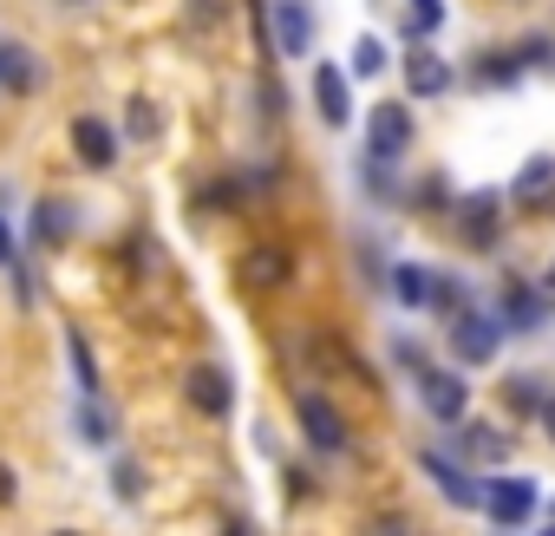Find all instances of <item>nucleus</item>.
<instances>
[{
    "label": "nucleus",
    "instance_id": "12",
    "mask_svg": "<svg viewBox=\"0 0 555 536\" xmlns=\"http://www.w3.org/2000/svg\"><path fill=\"white\" fill-rule=\"evenodd\" d=\"M314 112H321V125H334V131L353 118V86H347V73L327 66V60L314 66Z\"/></svg>",
    "mask_w": 555,
    "mask_h": 536
},
{
    "label": "nucleus",
    "instance_id": "31",
    "mask_svg": "<svg viewBox=\"0 0 555 536\" xmlns=\"http://www.w3.org/2000/svg\"><path fill=\"white\" fill-rule=\"evenodd\" d=\"M542 432H548V445H555V399L542 406Z\"/></svg>",
    "mask_w": 555,
    "mask_h": 536
},
{
    "label": "nucleus",
    "instance_id": "25",
    "mask_svg": "<svg viewBox=\"0 0 555 536\" xmlns=\"http://www.w3.org/2000/svg\"><path fill=\"white\" fill-rule=\"evenodd\" d=\"M125 112H131V118H125V125H131V138H157V105H151V99H131Z\"/></svg>",
    "mask_w": 555,
    "mask_h": 536
},
{
    "label": "nucleus",
    "instance_id": "13",
    "mask_svg": "<svg viewBox=\"0 0 555 536\" xmlns=\"http://www.w3.org/2000/svg\"><path fill=\"white\" fill-rule=\"evenodd\" d=\"M457 235H464L470 248H496L503 216H496V196H490V190H477V196H464V203H457Z\"/></svg>",
    "mask_w": 555,
    "mask_h": 536
},
{
    "label": "nucleus",
    "instance_id": "27",
    "mask_svg": "<svg viewBox=\"0 0 555 536\" xmlns=\"http://www.w3.org/2000/svg\"><path fill=\"white\" fill-rule=\"evenodd\" d=\"M40 229H47V242H66V229H73V222H66V203H47V209H40Z\"/></svg>",
    "mask_w": 555,
    "mask_h": 536
},
{
    "label": "nucleus",
    "instance_id": "34",
    "mask_svg": "<svg viewBox=\"0 0 555 536\" xmlns=\"http://www.w3.org/2000/svg\"><path fill=\"white\" fill-rule=\"evenodd\" d=\"M66 536H73V529H66Z\"/></svg>",
    "mask_w": 555,
    "mask_h": 536
},
{
    "label": "nucleus",
    "instance_id": "7",
    "mask_svg": "<svg viewBox=\"0 0 555 536\" xmlns=\"http://www.w3.org/2000/svg\"><path fill=\"white\" fill-rule=\"evenodd\" d=\"M535 503H542V497H535V484H529V477H490V484H483V510H490L503 529L529 523V516H535Z\"/></svg>",
    "mask_w": 555,
    "mask_h": 536
},
{
    "label": "nucleus",
    "instance_id": "29",
    "mask_svg": "<svg viewBox=\"0 0 555 536\" xmlns=\"http://www.w3.org/2000/svg\"><path fill=\"white\" fill-rule=\"evenodd\" d=\"M196 14L203 21H222V0H196Z\"/></svg>",
    "mask_w": 555,
    "mask_h": 536
},
{
    "label": "nucleus",
    "instance_id": "16",
    "mask_svg": "<svg viewBox=\"0 0 555 536\" xmlns=\"http://www.w3.org/2000/svg\"><path fill=\"white\" fill-rule=\"evenodd\" d=\"M73 151H79L92 170H112V157H118V138H112L99 118H73Z\"/></svg>",
    "mask_w": 555,
    "mask_h": 536
},
{
    "label": "nucleus",
    "instance_id": "10",
    "mask_svg": "<svg viewBox=\"0 0 555 536\" xmlns=\"http://www.w3.org/2000/svg\"><path fill=\"white\" fill-rule=\"evenodd\" d=\"M40 86H47V66H40V53H27L21 40H0V92L27 99V92H40Z\"/></svg>",
    "mask_w": 555,
    "mask_h": 536
},
{
    "label": "nucleus",
    "instance_id": "22",
    "mask_svg": "<svg viewBox=\"0 0 555 536\" xmlns=\"http://www.w3.org/2000/svg\"><path fill=\"white\" fill-rule=\"evenodd\" d=\"M405 27H412V40L425 47L438 27H444V0H412V14H405Z\"/></svg>",
    "mask_w": 555,
    "mask_h": 536
},
{
    "label": "nucleus",
    "instance_id": "8",
    "mask_svg": "<svg viewBox=\"0 0 555 536\" xmlns=\"http://www.w3.org/2000/svg\"><path fill=\"white\" fill-rule=\"evenodd\" d=\"M242 282L261 289V295H268V289H288V282H295V255H288L282 242H255V248L242 255Z\"/></svg>",
    "mask_w": 555,
    "mask_h": 536
},
{
    "label": "nucleus",
    "instance_id": "15",
    "mask_svg": "<svg viewBox=\"0 0 555 536\" xmlns=\"http://www.w3.org/2000/svg\"><path fill=\"white\" fill-rule=\"evenodd\" d=\"M438 268H425V261H399L392 268V289H399V302L405 308H438Z\"/></svg>",
    "mask_w": 555,
    "mask_h": 536
},
{
    "label": "nucleus",
    "instance_id": "33",
    "mask_svg": "<svg viewBox=\"0 0 555 536\" xmlns=\"http://www.w3.org/2000/svg\"><path fill=\"white\" fill-rule=\"evenodd\" d=\"M542 536H555V523H548V529H542Z\"/></svg>",
    "mask_w": 555,
    "mask_h": 536
},
{
    "label": "nucleus",
    "instance_id": "6",
    "mask_svg": "<svg viewBox=\"0 0 555 536\" xmlns=\"http://www.w3.org/2000/svg\"><path fill=\"white\" fill-rule=\"evenodd\" d=\"M418 471L444 490V503H457V510H477V503H483V484H477L457 458H444V451H418Z\"/></svg>",
    "mask_w": 555,
    "mask_h": 536
},
{
    "label": "nucleus",
    "instance_id": "3",
    "mask_svg": "<svg viewBox=\"0 0 555 536\" xmlns=\"http://www.w3.org/2000/svg\"><path fill=\"white\" fill-rule=\"evenodd\" d=\"M418 399H425V412L438 419V425H464V406H470V386H464V373H444V367H418Z\"/></svg>",
    "mask_w": 555,
    "mask_h": 536
},
{
    "label": "nucleus",
    "instance_id": "14",
    "mask_svg": "<svg viewBox=\"0 0 555 536\" xmlns=\"http://www.w3.org/2000/svg\"><path fill=\"white\" fill-rule=\"evenodd\" d=\"M542 315H548V295H542V289H529V282H503V328L535 334Z\"/></svg>",
    "mask_w": 555,
    "mask_h": 536
},
{
    "label": "nucleus",
    "instance_id": "18",
    "mask_svg": "<svg viewBox=\"0 0 555 536\" xmlns=\"http://www.w3.org/2000/svg\"><path fill=\"white\" fill-rule=\"evenodd\" d=\"M509 196H516V203H548V196H555V157H529V164L516 170Z\"/></svg>",
    "mask_w": 555,
    "mask_h": 536
},
{
    "label": "nucleus",
    "instance_id": "5",
    "mask_svg": "<svg viewBox=\"0 0 555 536\" xmlns=\"http://www.w3.org/2000/svg\"><path fill=\"white\" fill-rule=\"evenodd\" d=\"M268 27H274V53H288L301 60L314 47V14H308V0H268Z\"/></svg>",
    "mask_w": 555,
    "mask_h": 536
},
{
    "label": "nucleus",
    "instance_id": "1",
    "mask_svg": "<svg viewBox=\"0 0 555 536\" xmlns=\"http://www.w3.org/2000/svg\"><path fill=\"white\" fill-rule=\"evenodd\" d=\"M496 347H503V315L464 308V315L451 321V354H457L464 367H490V360H496Z\"/></svg>",
    "mask_w": 555,
    "mask_h": 536
},
{
    "label": "nucleus",
    "instance_id": "19",
    "mask_svg": "<svg viewBox=\"0 0 555 536\" xmlns=\"http://www.w3.org/2000/svg\"><path fill=\"white\" fill-rule=\"evenodd\" d=\"M470 73H477V86H509V79H522L529 66H522V53H516V47H496V53H483Z\"/></svg>",
    "mask_w": 555,
    "mask_h": 536
},
{
    "label": "nucleus",
    "instance_id": "9",
    "mask_svg": "<svg viewBox=\"0 0 555 536\" xmlns=\"http://www.w3.org/2000/svg\"><path fill=\"white\" fill-rule=\"evenodd\" d=\"M183 399H190L203 419H222V412L235 406V386H229L222 367H190V373H183Z\"/></svg>",
    "mask_w": 555,
    "mask_h": 536
},
{
    "label": "nucleus",
    "instance_id": "24",
    "mask_svg": "<svg viewBox=\"0 0 555 536\" xmlns=\"http://www.w3.org/2000/svg\"><path fill=\"white\" fill-rule=\"evenodd\" d=\"M503 399H509V412H535V419H542V406H548L542 380H509V386H503Z\"/></svg>",
    "mask_w": 555,
    "mask_h": 536
},
{
    "label": "nucleus",
    "instance_id": "30",
    "mask_svg": "<svg viewBox=\"0 0 555 536\" xmlns=\"http://www.w3.org/2000/svg\"><path fill=\"white\" fill-rule=\"evenodd\" d=\"M8 497H14V471H8V464H0V503H8Z\"/></svg>",
    "mask_w": 555,
    "mask_h": 536
},
{
    "label": "nucleus",
    "instance_id": "26",
    "mask_svg": "<svg viewBox=\"0 0 555 536\" xmlns=\"http://www.w3.org/2000/svg\"><path fill=\"white\" fill-rule=\"evenodd\" d=\"M112 490H118V497H144V471H138V464L125 458V464L112 471Z\"/></svg>",
    "mask_w": 555,
    "mask_h": 536
},
{
    "label": "nucleus",
    "instance_id": "2",
    "mask_svg": "<svg viewBox=\"0 0 555 536\" xmlns=\"http://www.w3.org/2000/svg\"><path fill=\"white\" fill-rule=\"evenodd\" d=\"M405 151H412V112H405L399 99L373 105V118H366V157H379V164H399Z\"/></svg>",
    "mask_w": 555,
    "mask_h": 536
},
{
    "label": "nucleus",
    "instance_id": "28",
    "mask_svg": "<svg viewBox=\"0 0 555 536\" xmlns=\"http://www.w3.org/2000/svg\"><path fill=\"white\" fill-rule=\"evenodd\" d=\"M14 261V235H8V222H0V268Z\"/></svg>",
    "mask_w": 555,
    "mask_h": 536
},
{
    "label": "nucleus",
    "instance_id": "11",
    "mask_svg": "<svg viewBox=\"0 0 555 536\" xmlns=\"http://www.w3.org/2000/svg\"><path fill=\"white\" fill-rule=\"evenodd\" d=\"M405 92L412 99H444L451 92V60L431 53V47H412L405 53Z\"/></svg>",
    "mask_w": 555,
    "mask_h": 536
},
{
    "label": "nucleus",
    "instance_id": "4",
    "mask_svg": "<svg viewBox=\"0 0 555 536\" xmlns=\"http://www.w3.org/2000/svg\"><path fill=\"white\" fill-rule=\"evenodd\" d=\"M295 419H301V432H308V445L314 451H347V419H340V406L327 399V393H295Z\"/></svg>",
    "mask_w": 555,
    "mask_h": 536
},
{
    "label": "nucleus",
    "instance_id": "21",
    "mask_svg": "<svg viewBox=\"0 0 555 536\" xmlns=\"http://www.w3.org/2000/svg\"><path fill=\"white\" fill-rule=\"evenodd\" d=\"M79 438H86V445H105V438H112V412H105L92 393L79 399Z\"/></svg>",
    "mask_w": 555,
    "mask_h": 536
},
{
    "label": "nucleus",
    "instance_id": "32",
    "mask_svg": "<svg viewBox=\"0 0 555 536\" xmlns=\"http://www.w3.org/2000/svg\"><path fill=\"white\" fill-rule=\"evenodd\" d=\"M542 295H548V308H555V261H548V276H542Z\"/></svg>",
    "mask_w": 555,
    "mask_h": 536
},
{
    "label": "nucleus",
    "instance_id": "17",
    "mask_svg": "<svg viewBox=\"0 0 555 536\" xmlns=\"http://www.w3.org/2000/svg\"><path fill=\"white\" fill-rule=\"evenodd\" d=\"M457 445H464L470 464H503L509 458V432H496V425H457Z\"/></svg>",
    "mask_w": 555,
    "mask_h": 536
},
{
    "label": "nucleus",
    "instance_id": "20",
    "mask_svg": "<svg viewBox=\"0 0 555 536\" xmlns=\"http://www.w3.org/2000/svg\"><path fill=\"white\" fill-rule=\"evenodd\" d=\"M386 66H392V60H386V40H379V34H360V40H353V79H379Z\"/></svg>",
    "mask_w": 555,
    "mask_h": 536
},
{
    "label": "nucleus",
    "instance_id": "23",
    "mask_svg": "<svg viewBox=\"0 0 555 536\" xmlns=\"http://www.w3.org/2000/svg\"><path fill=\"white\" fill-rule=\"evenodd\" d=\"M66 354H73V373H79V393H99V360H92L86 334H66Z\"/></svg>",
    "mask_w": 555,
    "mask_h": 536
}]
</instances>
